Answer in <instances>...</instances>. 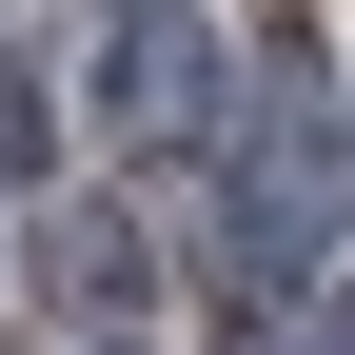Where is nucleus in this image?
<instances>
[{
    "label": "nucleus",
    "mask_w": 355,
    "mask_h": 355,
    "mask_svg": "<svg viewBox=\"0 0 355 355\" xmlns=\"http://www.w3.org/2000/svg\"><path fill=\"white\" fill-rule=\"evenodd\" d=\"M20 178H40V79L0 60V198H20Z\"/></svg>",
    "instance_id": "nucleus-3"
},
{
    "label": "nucleus",
    "mask_w": 355,
    "mask_h": 355,
    "mask_svg": "<svg viewBox=\"0 0 355 355\" xmlns=\"http://www.w3.org/2000/svg\"><path fill=\"white\" fill-rule=\"evenodd\" d=\"M60 296H79V316H119V296H139V237H119V217H79V237H60Z\"/></svg>",
    "instance_id": "nucleus-2"
},
{
    "label": "nucleus",
    "mask_w": 355,
    "mask_h": 355,
    "mask_svg": "<svg viewBox=\"0 0 355 355\" xmlns=\"http://www.w3.org/2000/svg\"><path fill=\"white\" fill-rule=\"evenodd\" d=\"M198 99H217V40L178 20V0H139V20L99 40V139H198Z\"/></svg>",
    "instance_id": "nucleus-1"
}]
</instances>
